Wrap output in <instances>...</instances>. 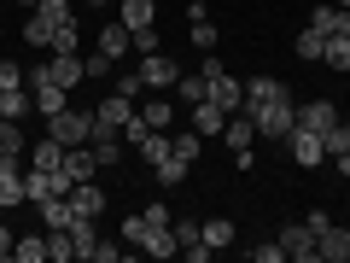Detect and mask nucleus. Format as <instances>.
<instances>
[{
  "instance_id": "obj_1",
  "label": "nucleus",
  "mask_w": 350,
  "mask_h": 263,
  "mask_svg": "<svg viewBox=\"0 0 350 263\" xmlns=\"http://www.w3.org/2000/svg\"><path fill=\"white\" fill-rule=\"evenodd\" d=\"M251 123H257V140H286L298 129V105L292 100H245Z\"/></svg>"
},
{
  "instance_id": "obj_2",
  "label": "nucleus",
  "mask_w": 350,
  "mask_h": 263,
  "mask_svg": "<svg viewBox=\"0 0 350 263\" xmlns=\"http://www.w3.org/2000/svg\"><path fill=\"white\" fill-rule=\"evenodd\" d=\"M47 135L59 140V147H88V140H94V112H88V105H64L59 117H47Z\"/></svg>"
},
{
  "instance_id": "obj_3",
  "label": "nucleus",
  "mask_w": 350,
  "mask_h": 263,
  "mask_svg": "<svg viewBox=\"0 0 350 263\" xmlns=\"http://www.w3.org/2000/svg\"><path fill=\"white\" fill-rule=\"evenodd\" d=\"M199 71H204V82H211V105H222V112H239V105H245V82L228 76L222 59H204Z\"/></svg>"
},
{
  "instance_id": "obj_4",
  "label": "nucleus",
  "mask_w": 350,
  "mask_h": 263,
  "mask_svg": "<svg viewBox=\"0 0 350 263\" xmlns=\"http://www.w3.org/2000/svg\"><path fill=\"white\" fill-rule=\"evenodd\" d=\"M280 251H286L292 263H315L321 258V246H315V234L304 223H292V228H280Z\"/></svg>"
},
{
  "instance_id": "obj_5",
  "label": "nucleus",
  "mask_w": 350,
  "mask_h": 263,
  "mask_svg": "<svg viewBox=\"0 0 350 263\" xmlns=\"http://www.w3.org/2000/svg\"><path fill=\"white\" fill-rule=\"evenodd\" d=\"M222 140H228V152H251V147H257V123H251V112H245V105H239V112H228Z\"/></svg>"
},
{
  "instance_id": "obj_6",
  "label": "nucleus",
  "mask_w": 350,
  "mask_h": 263,
  "mask_svg": "<svg viewBox=\"0 0 350 263\" xmlns=\"http://www.w3.org/2000/svg\"><path fill=\"white\" fill-rule=\"evenodd\" d=\"M286 147H292V164H304V170H315V164L327 158V147H321V135H315V129H292Z\"/></svg>"
},
{
  "instance_id": "obj_7",
  "label": "nucleus",
  "mask_w": 350,
  "mask_h": 263,
  "mask_svg": "<svg viewBox=\"0 0 350 263\" xmlns=\"http://www.w3.org/2000/svg\"><path fill=\"white\" fill-rule=\"evenodd\" d=\"M140 76H146V88H175V82H181L175 59H163V47L158 53H140Z\"/></svg>"
},
{
  "instance_id": "obj_8",
  "label": "nucleus",
  "mask_w": 350,
  "mask_h": 263,
  "mask_svg": "<svg viewBox=\"0 0 350 263\" xmlns=\"http://www.w3.org/2000/svg\"><path fill=\"white\" fill-rule=\"evenodd\" d=\"M0 205H6V211H12V205H29L24 199V158L0 164Z\"/></svg>"
},
{
  "instance_id": "obj_9",
  "label": "nucleus",
  "mask_w": 350,
  "mask_h": 263,
  "mask_svg": "<svg viewBox=\"0 0 350 263\" xmlns=\"http://www.w3.org/2000/svg\"><path fill=\"white\" fill-rule=\"evenodd\" d=\"M100 53H105V59H117V64H123L129 53H135V36H129V24H123V18L100 29Z\"/></svg>"
},
{
  "instance_id": "obj_10",
  "label": "nucleus",
  "mask_w": 350,
  "mask_h": 263,
  "mask_svg": "<svg viewBox=\"0 0 350 263\" xmlns=\"http://www.w3.org/2000/svg\"><path fill=\"white\" fill-rule=\"evenodd\" d=\"M129 117H135V100H123V94H111V100L94 105V129H123Z\"/></svg>"
},
{
  "instance_id": "obj_11",
  "label": "nucleus",
  "mask_w": 350,
  "mask_h": 263,
  "mask_svg": "<svg viewBox=\"0 0 350 263\" xmlns=\"http://www.w3.org/2000/svg\"><path fill=\"white\" fill-rule=\"evenodd\" d=\"M64 175H70V188H76V181H94V175H100L94 147H70V152H64Z\"/></svg>"
},
{
  "instance_id": "obj_12",
  "label": "nucleus",
  "mask_w": 350,
  "mask_h": 263,
  "mask_svg": "<svg viewBox=\"0 0 350 263\" xmlns=\"http://www.w3.org/2000/svg\"><path fill=\"white\" fill-rule=\"evenodd\" d=\"M338 123V105L333 100H315V105H298V129H315V135H327V129Z\"/></svg>"
},
{
  "instance_id": "obj_13",
  "label": "nucleus",
  "mask_w": 350,
  "mask_h": 263,
  "mask_svg": "<svg viewBox=\"0 0 350 263\" xmlns=\"http://www.w3.org/2000/svg\"><path fill=\"white\" fill-rule=\"evenodd\" d=\"M310 29H321V36H350V6H315Z\"/></svg>"
},
{
  "instance_id": "obj_14",
  "label": "nucleus",
  "mask_w": 350,
  "mask_h": 263,
  "mask_svg": "<svg viewBox=\"0 0 350 263\" xmlns=\"http://www.w3.org/2000/svg\"><path fill=\"white\" fill-rule=\"evenodd\" d=\"M29 112H36V94H29V88H0V117L24 123Z\"/></svg>"
},
{
  "instance_id": "obj_15",
  "label": "nucleus",
  "mask_w": 350,
  "mask_h": 263,
  "mask_svg": "<svg viewBox=\"0 0 350 263\" xmlns=\"http://www.w3.org/2000/svg\"><path fill=\"white\" fill-rule=\"evenodd\" d=\"M36 94V112L41 117H59L64 105H70V88H59V82H41V88H29Z\"/></svg>"
},
{
  "instance_id": "obj_16",
  "label": "nucleus",
  "mask_w": 350,
  "mask_h": 263,
  "mask_svg": "<svg viewBox=\"0 0 350 263\" xmlns=\"http://www.w3.org/2000/svg\"><path fill=\"white\" fill-rule=\"evenodd\" d=\"M64 199L76 205V216H100V211H105V193L94 188V181H76V188L64 193Z\"/></svg>"
},
{
  "instance_id": "obj_17",
  "label": "nucleus",
  "mask_w": 350,
  "mask_h": 263,
  "mask_svg": "<svg viewBox=\"0 0 350 263\" xmlns=\"http://www.w3.org/2000/svg\"><path fill=\"white\" fill-rule=\"evenodd\" d=\"M117 18H123L129 29H146V24H158V0H123Z\"/></svg>"
},
{
  "instance_id": "obj_18",
  "label": "nucleus",
  "mask_w": 350,
  "mask_h": 263,
  "mask_svg": "<svg viewBox=\"0 0 350 263\" xmlns=\"http://www.w3.org/2000/svg\"><path fill=\"white\" fill-rule=\"evenodd\" d=\"M321 263H350V228H327L321 234Z\"/></svg>"
},
{
  "instance_id": "obj_19",
  "label": "nucleus",
  "mask_w": 350,
  "mask_h": 263,
  "mask_svg": "<svg viewBox=\"0 0 350 263\" xmlns=\"http://www.w3.org/2000/svg\"><path fill=\"white\" fill-rule=\"evenodd\" d=\"M82 76H88V64L76 59V53H53V82H59V88H76Z\"/></svg>"
},
{
  "instance_id": "obj_20",
  "label": "nucleus",
  "mask_w": 350,
  "mask_h": 263,
  "mask_svg": "<svg viewBox=\"0 0 350 263\" xmlns=\"http://www.w3.org/2000/svg\"><path fill=\"white\" fill-rule=\"evenodd\" d=\"M41 223H47V228H70L76 223V205L64 199V193H53V199H41Z\"/></svg>"
},
{
  "instance_id": "obj_21",
  "label": "nucleus",
  "mask_w": 350,
  "mask_h": 263,
  "mask_svg": "<svg viewBox=\"0 0 350 263\" xmlns=\"http://www.w3.org/2000/svg\"><path fill=\"white\" fill-rule=\"evenodd\" d=\"M140 251H146V258H175V251H181V246H175V228H152V223H146Z\"/></svg>"
},
{
  "instance_id": "obj_22",
  "label": "nucleus",
  "mask_w": 350,
  "mask_h": 263,
  "mask_svg": "<svg viewBox=\"0 0 350 263\" xmlns=\"http://www.w3.org/2000/svg\"><path fill=\"white\" fill-rule=\"evenodd\" d=\"M29 152H36V170H64V152H70V147H59L53 135H41Z\"/></svg>"
},
{
  "instance_id": "obj_23",
  "label": "nucleus",
  "mask_w": 350,
  "mask_h": 263,
  "mask_svg": "<svg viewBox=\"0 0 350 263\" xmlns=\"http://www.w3.org/2000/svg\"><path fill=\"white\" fill-rule=\"evenodd\" d=\"M187 170H193V164H187V158H175V152H170L163 164H152V175H158V188H181V181H187Z\"/></svg>"
},
{
  "instance_id": "obj_24",
  "label": "nucleus",
  "mask_w": 350,
  "mask_h": 263,
  "mask_svg": "<svg viewBox=\"0 0 350 263\" xmlns=\"http://www.w3.org/2000/svg\"><path fill=\"white\" fill-rule=\"evenodd\" d=\"M175 100H181V105H204V100H211L204 71H199V76H181V82H175Z\"/></svg>"
},
{
  "instance_id": "obj_25",
  "label": "nucleus",
  "mask_w": 350,
  "mask_h": 263,
  "mask_svg": "<svg viewBox=\"0 0 350 263\" xmlns=\"http://www.w3.org/2000/svg\"><path fill=\"white\" fill-rule=\"evenodd\" d=\"M222 123H228V112H222V105H211V100H204V105H193V129H199V135H222Z\"/></svg>"
},
{
  "instance_id": "obj_26",
  "label": "nucleus",
  "mask_w": 350,
  "mask_h": 263,
  "mask_svg": "<svg viewBox=\"0 0 350 263\" xmlns=\"http://www.w3.org/2000/svg\"><path fill=\"white\" fill-rule=\"evenodd\" d=\"M292 53H298L304 64H321V53H327V36H321V29H304V36L292 41Z\"/></svg>"
},
{
  "instance_id": "obj_27",
  "label": "nucleus",
  "mask_w": 350,
  "mask_h": 263,
  "mask_svg": "<svg viewBox=\"0 0 350 263\" xmlns=\"http://www.w3.org/2000/svg\"><path fill=\"white\" fill-rule=\"evenodd\" d=\"M245 100H292V94H286V82H275V76H251Z\"/></svg>"
},
{
  "instance_id": "obj_28",
  "label": "nucleus",
  "mask_w": 350,
  "mask_h": 263,
  "mask_svg": "<svg viewBox=\"0 0 350 263\" xmlns=\"http://www.w3.org/2000/svg\"><path fill=\"white\" fill-rule=\"evenodd\" d=\"M12 258H18V263H47V234H24V240H12Z\"/></svg>"
},
{
  "instance_id": "obj_29",
  "label": "nucleus",
  "mask_w": 350,
  "mask_h": 263,
  "mask_svg": "<svg viewBox=\"0 0 350 263\" xmlns=\"http://www.w3.org/2000/svg\"><path fill=\"white\" fill-rule=\"evenodd\" d=\"M24 152H29L24 147V129H18L12 117H0V158H24Z\"/></svg>"
},
{
  "instance_id": "obj_30",
  "label": "nucleus",
  "mask_w": 350,
  "mask_h": 263,
  "mask_svg": "<svg viewBox=\"0 0 350 263\" xmlns=\"http://www.w3.org/2000/svg\"><path fill=\"white\" fill-rule=\"evenodd\" d=\"M24 41H29L36 53H47V47H53V24H47L41 12H29V18H24Z\"/></svg>"
},
{
  "instance_id": "obj_31",
  "label": "nucleus",
  "mask_w": 350,
  "mask_h": 263,
  "mask_svg": "<svg viewBox=\"0 0 350 263\" xmlns=\"http://www.w3.org/2000/svg\"><path fill=\"white\" fill-rule=\"evenodd\" d=\"M321 64H327V71H350V36H327Z\"/></svg>"
},
{
  "instance_id": "obj_32",
  "label": "nucleus",
  "mask_w": 350,
  "mask_h": 263,
  "mask_svg": "<svg viewBox=\"0 0 350 263\" xmlns=\"http://www.w3.org/2000/svg\"><path fill=\"white\" fill-rule=\"evenodd\" d=\"M204 246H234V223H228V216H204Z\"/></svg>"
},
{
  "instance_id": "obj_33",
  "label": "nucleus",
  "mask_w": 350,
  "mask_h": 263,
  "mask_svg": "<svg viewBox=\"0 0 350 263\" xmlns=\"http://www.w3.org/2000/svg\"><path fill=\"white\" fill-rule=\"evenodd\" d=\"M117 76V94H123V100H140V94H146V76H140V64H129V71H111Z\"/></svg>"
},
{
  "instance_id": "obj_34",
  "label": "nucleus",
  "mask_w": 350,
  "mask_h": 263,
  "mask_svg": "<svg viewBox=\"0 0 350 263\" xmlns=\"http://www.w3.org/2000/svg\"><path fill=\"white\" fill-rule=\"evenodd\" d=\"M135 152H140V158H146V164H163V158H170V135H163V129H152V135L140 140Z\"/></svg>"
},
{
  "instance_id": "obj_35",
  "label": "nucleus",
  "mask_w": 350,
  "mask_h": 263,
  "mask_svg": "<svg viewBox=\"0 0 350 263\" xmlns=\"http://www.w3.org/2000/svg\"><path fill=\"white\" fill-rule=\"evenodd\" d=\"M36 12H41V18H47V24H53V29H59V24H76V6H70V0H41Z\"/></svg>"
},
{
  "instance_id": "obj_36",
  "label": "nucleus",
  "mask_w": 350,
  "mask_h": 263,
  "mask_svg": "<svg viewBox=\"0 0 350 263\" xmlns=\"http://www.w3.org/2000/svg\"><path fill=\"white\" fill-rule=\"evenodd\" d=\"M199 147H204V135H199V129H181V135L170 140V152H175V158H187V164L199 158Z\"/></svg>"
},
{
  "instance_id": "obj_37",
  "label": "nucleus",
  "mask_w": 350,
  "mask_h": 263,
  "mask_svg": "<svg viewBox=\"0 0 350 263\" xmlns=\"http://www.w3.org/2000/svg\"><path fill=\"white\" fill-rule=\"evenodd\" d=\"M175 246H193V240H204V223H199V216H175Z\"/></svg>"
},
{
  "instance_id": "obj_38",
  "label": "nucleus",
  "mask_w": 350,
  "mask_h": 263,
  "mask_svg": "<svg viewBox=\"0 0 350 263\" xmlns=\"http://www.w3.org/2000/svg\"><path fill=\"white\" fill-rule=\"evenodd\" d=\"M129 251H123V240H94V258L88 263H123Z\"/></svg>"
},
{
  "instance_id": "obj_39",
  "label": "nucleus",
  "mask_w": 350,
  "mask_h": 263,
  "mask_svg": "<svg viewBox=\"0 0 350 263\" xmlns=\"http://www.w3.org/2000/svg\"><path fill=\"white\" fill-rule=\"evenodd\" d=\"M193 47H199V53H216V24H211V18H193Z\"/></svg>"
},
{
  "instance_id": "obj_40",
  "label": "nucleus",
  "mask_w": 350,
  "mask_h": 263,
  "mask_svg": "<svg viewBox=\"0 0 350 263\" xmlns=\"http://www.w3.org/2000/svg\"><path fill=\"white\" fill-rule=\"evenodd\" d=\"M76 47H82L76 24H59V29H53V47H47V53H76Z\"/></svg>"
},
{
  "instance_id": "obj_41",
  "label": "nucleus",
  "mask_w": 350,
  "mask_h": 263,
  "mask_svg": "<svg viewBox=\"0 0 350 263\" xmlns=\"http://www.w3.org/2000/svg\"><path fill=\"white\" fill-rule=\"evenodd\" d=\"M140 117H146L152 129H163V135H170V117H175V105H140Z\"/></svg>"
},
{
  "instance_id": "obj_42",
  "label": "nucleus",
  "mask_w": 350,
  "mask_h": 263,
  "mask_svg": "<svg viewBox=\"0 0 350 263\" xmlns=\"http://www.w3.org/2000/svg\"><path fill=\"white\" fill-rule=\"evenodd\" d=\"M135 36V53H158L163 41H158V24H146V29H129Z\"/></svg>"
},
{
  "instance_id": "obj_43",
  "label": "nucleus",
  "mask_w": 350,
  "mask_h": 263,
  "mask_svg": "<svg viewBox=\"0 0 350 263\" xmlns=\"http://www.w3.org/2000/svg\"><path fill=\"white\" fill-rule=\"evenodd\" d=\"M140 240H146V216H123V246H140Z\"/></svg>"
},
{
  "instance_id": "obj_44",
  "label": "nucleus",
  "mask_w": 350,
  "mask_h": 263,
  "mask_svg": "<svg viewBox=\"0 0 350 263\" xmlns=\"http://www.w3.org/2000/svg\"><path fill=\"white\" fill-rule=\"evenodd\" d=\"M140 216H146L152 228H170V223H175V216H170V199H152V205H146Z\"/></svg>"
},
{
  "instance_id": "obj_45",
  "label": "nucleus",
  "mask_w": 350,
  "mask_h": 263,
  "mask_svg": "<svg viewBox=\"0 0 350 263\" xmlns=\"http://www.w3.org/2000/svg\"><path fill=\"white\" fill-rule=\"evenodd\" d=\"M304 228H310V234H315V246H321V234H327V228H333V216H327V211H321V205H315V211H310V216H304Z\"/></svg>"
},
{
  "instance_id": "obj_46",
  "label": "nucleus",
  "mask_w": 350,
  "mask_h": 263,
  "mask_svg": "<svg viewBox=\"0 0 350 263\" xmlns=\"http://www.w3.org/2000/svg\"><path fill=\"white\" fill-rule=\"evenodd\" d=\"M0 88H24V64H12V59H0Z\"/></svg>"
},
{
  "instance_id": "obj_47",
  "label": "nucleus",
  "mask_w": 350,
  "mask_h": 263,
  "mask_svg": "<svg viewBox=\"0 0 350 263\" xmlns=\"http://www.w3.org/2000/svg\"><path fill=\"white\" fill-rule=\"evenodd\" d=\"M82 64H88V76H111L117 71V59H105L100 47H94V59H82Z\"/></svg>"
},
{
  "instance_id": "obj_48",
  "label": "nucleus",
  "mask_w": 350,
  "mask_h": 263,
  "mask_svg": "<svg viewBox=\"0 0 350 263\" xmlns=\"http://www.w3.org/2000/svg\"><path fill=\"white\" fill-rule=\"evenodd\" d=\"M181 258H187V263H211V258H216V246H204V240H193V246H181Z\"/></svg>"
},
{
  "instance_id": "obj_49",
  "label": "nucleus",
  "mask_w": 350,
  "mask_h": 263,
  "mask_svg": "<svg viewBox=\"0 0 350 263\" xmlns=\"http://www.w3.org/2000/svg\"><path fill=\"white\" fill-rule=\"evenodd\" d=\"M251 258H257V263H280L286 251H280V240H275V246H251Z\"/></svg>"
},
{
  "instance_id": "obj_50",
  "label": "nucleus",
  "mask_w": 350,
  "mask_h": 263,
  "mask_svg": "<svg viewBox=\"0 0 350 263\" xmlns=\"http://www.w3.org/2000/svg\"><path fill=\"white\" fill-rule=\"evenodd\" d=\"M0 258H12V228L0 223Z\"/></svg>"
},
{
  "instance_id": "obj_51",
  "label": "nucleus",
  "mask_w": 350,
  "mask_h": 263,
  "mask_svg": "<svg viewBox=\"0 0 350 263\" xmlns=\"http://www.w3.org/2000/svg\"><path fill=\"white\" fill-rule=\"evenodd\" d=\"M88 6H111V0H88Z\"/></svg>"
},
{
  "instance_id": "obj_52",
  "label": "nucleus",
  "mask_w": 350,
  "mask_h": 263,
  "mask_svg": "<svg viewBox=\"0 0 350 263\" xmlns=\"http://www.w3.org/2000/svg\"><path fill=\"white\" fill-rule=\"evenodd\" d=\"M18 6H41V0H18Z\"/></svg>"
},
{
  "instance_id": "obj_53",
  "label": "nucleus",
  "mask_w": 350,
  "mask_h": 263,
  "mask_svg": "<svg viewBox=\"0 0 350 263\" xmlns=\"http://www.w3.org/2000/svg\"><path fill=\"white\" fill-rule=\"evenodd\" d=\"M333 6H350V0H333Z\"/></svg>"
},
{
  "instance_id": "obj_54",
  "label": "nucleus",
  "mask_w": 350,
  "mask_h": 263,
  "mask_svg": "<svg viewBox=\"0 0 350 263\" xmlns=\"http://www.w3.org/2000/svg\"><path fill=\"white\" fill-rule=\"evenodd\" d=\"M0 164H6V158H0Z\"/></svg>"
},
{
  "instance_id": "obj_55",
  "label": "nucleus",
  "mask_w": 350,
  "mask_h": 263,
  "mask_svg": "<svg viewBox=\"0 0 350 263\" xmlns=\"http://www.w3.org/2000/svg\"><path fill=\"white\" fill-rule=\"evenodd\" d=\"M345 181H350V175H345Z\"/></svg>"
}]
</instances>
